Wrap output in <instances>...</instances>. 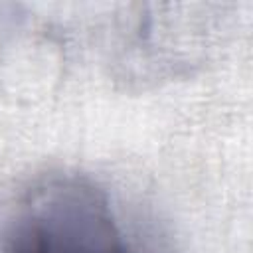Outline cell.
<instances>
[{
  "mask_svg": "<svg viewBox=\"0 0 253 253\" xmlns=\"http://www.w3.org/2000/svg\"><path fill=\"white\" fill-rule=\"evenodd\" d=\"M0 253H138L107 192L83 174L38 178L0 206Z\"/></svg>",
  "mask_w": 253,
  "mask_h": 253,
  "instance_id": "1",
  "label": "cell"
}]
</instances>
